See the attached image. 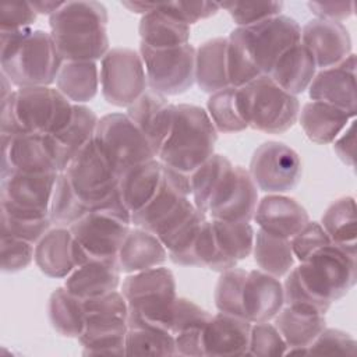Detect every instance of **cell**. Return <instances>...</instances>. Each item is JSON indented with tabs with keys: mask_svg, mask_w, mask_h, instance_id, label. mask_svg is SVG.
<instances>
[{
	"mask_svg": "<svg viewBox=\"0 0 357 357\" xmlns=\"http://www.w3.org/2000/svg\"><path fill=\"white\" fill-rule=\"evenodd\" d=\"M262 75H269L279 57L301 42V26L287 15L279 14L244 28Z\"/></svg>",
	"mask_w": 357,
	"mask_h": 357,
	"instance_id": "cell-18",
	"label": "cell"
},
{
	"mask_svg": "<svg viewBox=\"0 0 357 357\" xmlns=\"http://www.w3.org/2000/svg\"><path fill=\"white\" fill-rule=\"evenodd\" d=\"M258 202V188L248 170L233 166L212 197L206 215L216 220L250 223Z\"/></svg>",
	"mask_w": 357,
	"mask_h": 357,
	"instance_id": "cell-17",
	"label": "cell"
},
{
	"mask_svg": "<svg viewBox=\"0 0 357 357\" xmlns=\"http://www.w3.org/2000/svg\"><path fill=\"white\" fill-rule=\"evenodd\" d=\"M138 32L141 43L152 49H170L190 43V25L170 14L160 3L158 8L141 17Z\"/></svg>",
	"mask_w": 357,
	"mask_h": 357,
	"instance_id": "cell-30",
	"label": "cell"
},
{
	"mask_svg": "<svg viewBox=\"0 0 357 357\" xmlns=\"http://www.w3.org/2000/svg\"><path fill=\"white\" fill-rule=\"evenodd\" d=\"M248 127L266 134H283L300 114L297 96L283 91L269 75H261L238 88Z\"/></svg>",
	"mask_w": 357,
	"mask_h": 357,
	"instance_id": "cell-6",
	"label": "cell"
},
{
	"mask_svg": "<svg viewBox=\"0 0 357 357\" xmlns=\"http://www.w3.org/2000/svg\"><path fill=\"white\" fill-rule=\"evenodd\" d=\"M96 61H63L56 78L57 89L75 105L92 100L99 89Z\"/></svg>",
	"mask_w": 357,
	"mask_h": 357,
	"instance_id": "cell-36",
	"label": "cell"
},
{
	"mask_svg": "<svg viewBox=\"0 0 357 357\" xmlns=\"http://www.w3.org/2000/svg\"><path fill=\"white\" fill-rule=\"evenodd\" d=\"M167 250L156 234L142 227H131L119 254L117 264L123 273H135L165 264Z\"/></svg>",
	"mask_w": 357,
	"mask_h": 357,
	"instance_id": "cell-25",
	"label": "cell"
},
{
	"mask_svg": "<svg viewBox=\"0 0 357 357\" xmlns=\"http://www.w3.org/2000/svg\"><path fill=\"white\" fill-rule=\"evenodd\" d=\"M131 225V218L106 209H89L68 227L75 268L92 259L117 261Z\"/></svg>",
	"mask_w": 357,
	"mask_h": 357,
	"instance_id": "cell-7",
	"label": "cell"
},
{
	"mask_svg": "<svg viewBox=\"0 0 357 357\" xmlns=\"http://www.w3.org/2000/svg\"><path fill=\"white\" fill-rule=\"evenodd\" d=\"M307 6L315 18L336 22H342L350 18L354 13L353 1H310Z\"/></svg>",
	"mask_w": 357,
	"mask_h": 357,
	"instance_id": "cell-58",
	"label": "cell"
},
{
	"mask_svg": "<svg viewBox=\"0 0 357 357\" xmlns=\"http://www.w3.org/2000/svg\"><path fill=\"white\" fill-rule=\"evenodd\" d=\"M252 220L261 230L291 240L310 222V215L294 198L283 194H268L258 202Z\"/></svg>",
	"mask_w": 357,
	"mask_h": 357,
	"instance_id": "cell-22",
	"label": "cell"
},
{
	"mask_svg": "<svg viewBox=\"0 0 357 357\" xmlns=\"http://www.w3.org/2000/svg\"><path fill=\"white\" fill-rule=\"evenodd\" d=\"M50 218L26 219L1 212V236H11L36 244L52 229Z\"/></svg>",
	"mask_w": 357,
	"mask_h": 357,
	"instance_id": "cell-51",
	"label": "cell"
},
{
	"mask_svg": "<svg viewBox=\"0 0 357 357\" xmlns=\"http://www.w3.org/2000/svg\"><path fill=\"white\" fill-rule=\"evenodd\" d=\"M252 322L218 312L204 328L205 356H247Z\"/></svg>",
	"mask_w": 357,
	"mask_h": 357,
	"instance_id": "cell-24",
	"label": "cell"
},
{
	"mask_svg": "<svg viewBox=\"0 0 357 357\" xmlns=\"http://www.w3.org/2000/svg\"><path fill=\"white\" fill-rule=\"evenodd\" d=\"M233 165L231 162L219 153H213L206 159L199 167H197L191 174H188L191 199L194 205L202 211L208 212V205L222 184L223 178L229 174Z\"/></svg>",
	"mask_w": 357,
	"mask_h": 357,
	"instance_id": "cell-41",
	"label": "cell"
},
{
	"mask_svg": "<svg viewBox=\"0 0 357 357\" xmlns=\"http://www.w3.org/2000/svg\"><path fill=\"white\" fill-rule=\"evenodd\" d=\"M93 141L119 177L130 167L156 158L144 134L123 113H109L100 117Z\"/></svg>",
	"mask_w": 357,
	"mask_h": 357,
	"instance_id": "cell-10",
	"label": "cell"
},
{
	"mask_svg": "<svg viewBox=\"0 0 357 357\" xmlns=\"http://www.w3.org/2000/svg\"><path fill=\"white\" fill-rule=\"evenodd\" d=\"M163 173V163L155 158L126 170L119 180V192L132 213L144 208L156 192Z\"/></svg>",
	"mask_w": 357,
	"mask_h": 357,
	"instance_id": "cell-32",
	"label": "cell"
},
{
	"mask_svg": "<svg viewBox=\"0 0 357 357\" xmlns=\"http://www.w3.org/2000/svg\"><path fill=\"white\" fill-rule=\"evenodd\" d=\"M240 28L255 25L261 21L279 15L283 8L282 1H226L219 3Z\"/></svg>",
	"mask_w": 357,
	"mask_h": 357,
	"instance_id": "cell-48",
	"label": "cell"
},
{
	"mask_svg": "<svg viewBox=\"0 0 357 357\" xmlns=\"http://www.w3.org/2000/svg\"><path fill=\"white\" fill-rule=\"evenodd\" d=\"M206 112L218 132L230 134L248 128L234 86L212 93L206 102Z\"/></svg>",
	"mask_w": 357,
	"mask_h": 357,
	"instance_id": "cell-43",
	"label": "cell"
},
{
	"mask_svg": "<svg viewBox=\"0 0 357 357\" xmlns=\"http://www.w3.org/2000/svg\"><path fill=\"white\" fill-rule=\"evenodd\" d=\"M356 54L351 53L335 67L319 70L308 86L311 100L329 103L356 116Z\"/></svg>",
	"mask_w": 357,
	"mask_h": 357,
	"instance_id": "cell-21",
	"label": "cell"
},
{
	"mask_svg": "<svg viewBox=\"0 0 357 357\" xmlns=\"http://www.w3.org/2000/svg\"><path fill=\"white\" fill-rule=\"evenodd\" d=\"M63 64L50 32L33 31L7 59L0 60L4 74L17 88L50 86Z\"/></svg>",
	"mask_w": 357,
	"mask_h": 357,
	"instance_id": "cell-8",
	"label": "cell"
},
{
	"mask_svg": "<svg viewBox=\"0 0 357 357\" xmlns=\"http://www.w3.org/2000/svg\"><path fill=\"white\" fill-rule=\"evenodd\" d=\"M35 264L49 278H67L75 268L73 234L68 227L54 226L35 244Z\"/></svg>",
	"mask_w": 357,
	"mask_h": 357,
	"instance_id": "cell-29",
	"label": "cell"
},
{
	"mask_svg": "<svg viewBox=\"0 0 357 357\" xmlns=\"http://www.w3.org/2000/svg\"><path fill=\"white\" fill-rule=\"evenodd\" d=\"M204 326H194L174 336L176 356L201 357L205 356L204 349Z\"/></svg>",
	"mask_w": 357,
	"mask_h": 357,
	"instance_id": "cell-57",
	"label": "cell"
},
{
	"mask_svg": "<svg viewBox=\"0 0 357 357\" xmlns=\"http://www.w3.org/2000/svg\"><path fill=\"white\" fill-rule=\"evenodd\" d=\"M248 173L258 190L284 194L297 187L303 167L293 148L279 141H266L254 151Z\"/></svg>",
	"mask_w": 357,
	"mask_h": 357,
	"instance_id": "cell-15",
	"label": "cell"
},
{
	"mask_svg": "<svg viewBox=\"0 0 357 357\" xmlns=\"http://www.w3.org/2000/svg\"><path fill=\"white\" fill-rule=\"evenodd\" d=\"M357 343L354 337L340 329L325 328L308 347V354L325 356H356Z\"/></svg>",
	"mask_w": 357,
	"mask_h": 357,
	"instance_id": "cell-52",
	"label": "cell"
},
{
	"mask_svg": "<svg viewBox=\"0 0 357 357\" xmlns=\"http://www.w3.org/2000/svg\"><path fill=\"white\" fill-rule=\"evenodd\" d=\"M286 351L287 344L273 324L269 321L252 324L247 356L278 357L284 356Z\"/></svg>",
	"mask_w": 357,
	"mask_h": 357,
	"instance_id": "cell-50",
	"label": "cell"
},
{
	"mask_svg": "<svg viewBox=\"0 0 357 357\" xmlns=\"http://www.w3.org/2000/svg\"><path fill=\"white\" fill-rule=\"evenodd\" d=\"M64 1H33L31 3V6L33 7V10L36 11V14H46V15H52L53 13H56Z\"/></svg>",
	"mask_w": 357,
	"mask_h": 357,
	"instance_id": "cell-61",
	"label": "cell"
},
{
	"mask_svg": "<svg viewBox=\"0 0 357 357\" xmlns=\"http://www.w3.org/2000/svg\"><path fill=\"white\" fill-rule=\"evenodd\" d=\"M74 103L52 86L18 88L1 100V135H56L70 121Z\"/></svg>",
	"mask_w": 357,
	"mask_h": 357,
	"instance_id": "cell-3",
	"label": "cell"
},
{
	"mask_svg": "<svg viewBox=\"0 0 357 357\" xmlns=\"http://www.w3.org/2000/svg\"><path fill=\"white\" fill-rule=\"evenodd\" d=\"M187 174L163 165L160 184L149 202L132 213L131 223L152 231L167 247L194 216V205Z\"/></svg>",
	"mask_w": 357,
	"mask_h": 357,
	"instance_id": "cell-5",
	"label": "cell"
},
{
	"mask_svg": "<svg viewBox=\"0 0 357 357\" xmlns=\"http://www.w3.org/2000/svg\"><path fill=\"white\" fill-rule=\"evenodd\" d=\"M64 173L89 209L98 208L119 191L120 177L93 139L70 160Z\"/></svg>",
	"mask_w": 357,
	"mask_h": 357,
	"instance_id": "cell-13",
	"label": "cell"
},
{
	"mask_svg": "<svg viewBox=\"0 0 357 357\" xmlns=\"http://www.w3.org/2000/svg\"><path fill=\"white\" fill-rule=\"evenodd\" d=\"M84 331H109L128 328V304L121 291L113 290L103 296L84 300Z\"/></svg>",
	"mask_w": 357,
	"mask_h": 357,
	"instance_id": "cell-38",
	"label": "cell"
},
{
	"mask_svg": "<svg viewBox=\"0 0 357 357\" xmlns=\"http://www.w3.org/2000/svg\"><path fill=\"white\" fill-rule=\"evenodd\" d=\"M174 112L176 105L151 88L127 107V116L144 134L156 158L172 131Z\"/></svg>",
	"mask_w": 357,
	"mask_h": 357,
	"instance_id": "cell-20",
	"label": "cell"
},
{
	"mask_svg": "<svg viewBox=\"0 0 357 357\" xmlns=\"http://www.w3.org/2000/svg\"><path fill=\"white\" fill-rule=\"evenodd\" d=\"M195 53L191 43L170 49H152L141 43L148 86L165 96L187 92L195 82Z\"/></svg>",
	"mask_w": 357,
	"mask_h": 357,
	"instance_id": "cell-11",
	"label": "cell"
},
{
	"mask_svg": "<svg viewBox=\"0 0 357 357\" xmlns=\"http://www.w3.org/2000/svg\"><path fill=\"white\" fill-rule=\"evenodd\" d=\"M291 250L294 258L300 262L308 259L312 254H315L322 247L328 245L331 238L328 237L326 231L318 222H308L291 240Z\"/></svg>",
	"mask_w": 357,
	"mask_h": 357,
	"instance_id": "cell-54",
	"label": "cell"
},
{
	"mask_svg": "<svg viewBox=\"0 0 357 357\" xmlns=\"http://www.w3.org/2000/svg\"><path fill=\"white\" fill-rule=\"evenodd\" d=\"M357 282V250L329 243L293 268L283 283L284 304L326 314Z\"/></svg>",
	"mask_w": 357,
	"mask_h": 357,
	"instance_id": "cell-1",
	"label": "cell"
},
{
	"mask_svg": "<svg viewBox=\"0 0 357 357\" xmlns=\"http://www.w3.org/2000/svg\"><path fill=\"white\" fill-rule=\"evenodd\" d=\"M301 43L311 52L317 68L335 67L351 54V38L342 22L312 18L301 28Z\"/></svg>",
	"mask_w": 357,
	"mask_h": 357,
	"instance_id": "cell-19",
	"label": "cell"
},
{
	"mask_svg": "<svg viewBox=\"0 0 357 357\" xmlns=\"http://www.w3.org/2000/svg\"><path fill=\"white\" fill-rule=\"evenodd\" d=\"M99 81L105 100L117 107H128L146 89L148 79L139 52L113 47L100 60Z\"/></svg>",
	"mask_w": 357,
	"mask_h": 357,
	"instance_id": "cell-12",
	"label": "cell"
},
{
	"mask_svg": "<svg viewBox=\"0 0 357 357\" xmlns=\"http://www.w3.org/2000/svg\"><path fill=\"white\" fill-rule=\"evenodd\" d=\"M96 113L85 105H75L68 124L56 135H52L56 144L61 172L66 170L70 160L95 137L98 126Z\"/></svg>",
	"mask_w": 357,
	"mask_h": 357,
	"instance_id": "cell-34",
	"label": "cell"
},
{
	"mask_svg": "<svg viewBox=\"0 0 357 357\" xmlns=\"http://www.w3.org/2000/svg\"><path fill=\"white\" fill-rule=\"evenodd\" d=\"M47 315L53 329L66 337H79L85 328L84 300L70 293L66 287H57L49 297Z\"/></svg>",
	"mask_w": 357,
	"mask_h": 357,
	"instance_id": "cell-37",
	"label": "cell"
},
{
	"mask_svg": "<svg viewBox=\"0 0 357 357\" xmlns=\"http://www.w3.org/2000/svg\"><path fill=\"white\" fill-rule=\"evenodd\" d=\"M57 176L59 173L29 174L20 172L1 174V212L26 219L50 218L49 206Z\"/></svg>",
	"mask_w": 357,
	"mask_h": 357,
	"instance_id": "cell-14",
	"label": "cell"
},
{
	"mask_svg": "<svg viewBox=\"0 0 357 357\" xmlns=\"http://www.w3.org/2000/svg\"><path fill=\"white\" fill-rule=\"evenodd\" d=\"M321 226L332 243L357 250V215L353 197L333 201L322 215Z\"/></svg>",
	"mask_w": 357,
	"mask_h": 357,
	"instance_id": "cell-42",
	"label": "cell"
},
{
	"mask_svg": "<svg viewBox=\"0 0 357 357\" xmlns=\"http://www.w3.org/2000/svg\"><path fill=\"white\" fill-rule=\"evenodd\" d=\"M1 271L15 273L29 266L35 261V244L11 237L1 236Z\"/></svg>",
	"mask_w": 357,
	"mask_h": 357,
	"instance_id": "cell-53",
	"label": "cell"
},
{
	"mask_svg": "<svg viewBox=\"0 0 357 357\" xmlns=\"http://www.w3.org/2000/svg\"><path fill=\"white\" fill-rule=\"evenodd\" d=\"M36 20V11L31 3H4L0 7V31L31 28Z\"/></svg>",
	"mask_w": 357,
	"mask_h": 357,
	"instance_id": "cell-56",
	"label": "cell"
},
{
	"mask_svg": "<svg viewBox=\"0 0 357 357\" xmlns=\"http://www.w3.org/2000/svg\"><path fill=\"white\" fill-rule=\"evenodd\" d=\"M284 305L283 284L261 269L247 272L243 291V314L252 324L272 321Z\"/></svg>",
	"mask_w": 357,
	"mask_h": 357,
	"instance_id": "cell-23",
	"label": "cell"
},
{
	"mask_svg": "<svg viewBox=\"0 0 357 357\" xmlns=\"http://www.w3.org/2000/svg\"><path fill=\"white\" fill-rule=\"evenodd\" d=\"M227 75L230 86L240 88L261 77L247 31L237 26L227 36Z\"/></svg>",
	"mask_w": 357,
	"mask_h": 357,
	"instance_id": "cell-40",
	"label": "cell"
},
{
	"mask_svg": "<svg viewBox=\"0 0 357 357\" xmlns=\"http://www.w3.org/2000/svg\"><path fill=\"white\" fill-rule=\"evenodd\" d=\"M159 4L160 3H153V1H121V6L128 8V11L141 14V15H145L153 11L155 8L159 7Z\"/></svg>",
	"mask_w": 357,
	"mask_h": 357,
	"instance_id": "cell-60",
	"label": "cell"
},
{
	"mask_svg": "<svg viewBox=\"0 0 357 357\" xmlns=\"http://www.w3.org/2000/svg\"><path fill=\"white\" fill-rule=\"evenodd\" d=\"M354 119L347 124V127L339 134V137L333 141V151L339 156V159L350 167H354V145H356V134H354Z\"/></svg>",
	"mask_w": 357,
	"mask_h": 357,
	"instance_id": "cell-59",
	"label": "cell"
},
{
	"mask_svg": "<svg viewBox=\"0 0 357 357\" xmlns=\"http://www.w3.org/2000/svg\"><path fill=\"white\" fill-rule=\"evenodd\" d=\"M227 38L204 42L195 53V82L205 93H215L230 86L227 75Z\"/></svg>",
	"mask_w": 357,
	"mask_h": 357,
	"instance_id": "cell-33",
	"label": "cell"
},
{
	"mask_svg": "<svg viewBox=\"0 0 357 357\" xmlns=\"http://www.w3.org/2000/svg\"><path fill=\"white\" fill-rule=\"evenodd\" d=\"M167 11L181 20L183 22L188 24L190 26L192 24H197L199 20L209 18L215 15L220 6L215 1H166L165 3Z\"/></svg>",
	"mask_w": 357,
	"mask_h": 357,
	"instance_id": "cell-55",
	"label": "cell"
},
{
	"mask_svg": "<svg viewBox=\"0 0 357 357\" xmlns=\"http://www.w3.org/2000/svg\"><path fill=\"white\" fill-rule=\"evenodd\" d=\"M315 74L317 64L311 52L298 42L279 57L269 77L283 91L297 96L308 89Z\"/></svg>",
	"mask_w": 357,
	"mask_h": 357,
	"instance_id": "cell-31",
	"label": "cell"
},
{
	"mask_svg": "<svg viewBox=\"0 0 357 357\" xmlns=\"http://www.w3.org/2000/svg\"><path fill=\"white\" fill-rule=\"evenodd\" d=\"M273 325L284 339L287 349H307L326 328L325 314L303 307V305H283V308L273 318Z\"/></svg>",
	"mask_w": 357,
	"mask_h": 357,
	"instance_id": "cell-27",
	"label": "cell"
},
{
	"mask_svg": "<svg viewBox=\"0 0 357 357\" xmlns=\"http://www.w3.org/2000/svg\"><path fill=\"white\" fill-rule=\"evenodd\" d=\"M128 315L166 329L167 315L177 298L176 280L170 269L156 266L130 273L121 284Z\"/></svg>",
	"mask_w": 357,
	"mask_h": 357,
	"instance_id": "cell-9",
	"label": "cell"
},
{
	"mask_svg": "<svg viewBox=\"0 0 357 357\" xmlns=\"http://www.w3.org/2000/svg\"><path fill=\"white\" fill-rule=\"evenodd\" d=\"M89 211L78 197L64 172L59 173L49 206V216L54 226L70 227L75 220Z\"/></svg>",
	"mask_w": 357,
	"mask_h": 357,
	"instance_id": "cell-44",
	"label": "cell"
},
{
	"mask_svg": "<svg viewBox=\"0 0 357 357\" xmlns=\"http://www.w3.org/2000/svg\"><path fill=\"white\" fill-rule=\"evenodd\" d=\"M212 314L201 308L194 301L185 297H177L170 308L166 321V329L173 335H178L194 326H204L211 319Z\"/></svg>",
	"mask_w": 357,
	"mask_h": 357,
	"instance_id": "cell-49",
	"label": "cell"
},
{
	"mask_svg": "<svg viewBox=\"0 0 357 357\" xmlns=\"http://www.w3.org/2000/svg\"><path fill=\"white\" fill-rule=\"evenodd\" d=\"M107 10L99 1H64L49 17L50 36L63 61L102 60L109 49Z\"/></svg>",
	"mask_w": 357,
	"mask_h": 357,
	"instance_id": "cell-2",
	"label": "cell"
},
{
	"mask_svg": "<svg viewBox=\"0 0 357 357\" xmlns=\"http://www.w3.org/2000/svg\"><path fill=\"white\" fill-rule=\"evenodd\" d=\"M254 261L261 271L275 276H286L294 266V254L289 238L269 234L261 229L254 237Z\"/></svg>",
	"mask_w": 357,
	"mask_h": 357,
	"instance_id": "cell-39",
	"label": "cell"
},
{
	"mask_svg": "<svg viewBox=\"0 0 357 357\" xmlns=\"http://www.w3.org/2000/svg\"><path fill=\"white\" fill-rule=\"evenodd\" d=\"M120 273L117 261L92 259L74 268L67 276L64 287L74 296L88 300L117 290Z\"/></svg>",
	"mask_w": 357,
	"mask_h": 357,
	"instance_id": "cell-26",
	"label": "cell"
},
{
	"mask_svg": "<svg viewBox=\"0 0 357 357\" xmlns=\"http://www.w3.org/2000/svg\"><path fill=\"white\" fill-rule=\"evenodd\" d=\"M195 266L208 268L215 272H225L236 268L237 262L229 258L219 247L211 220H205L194 243Z\"/></svg>",
	"mask_w": 357,
	"mask_h": 357,
	"instance_id": "cell-47",
	"label": "cell"
},
{
	"mask_svg": "<svg viewBox=\"0 0 357 357\" xmlns=\"http://www.w3.org/2000/svg\"><path fill=\"white\" fill-rule=\"evenodd\" d=\"M354 117L340 107L317 100L307 102L298 114L304 134L318 145L332 144Z\"/></svg>",
	"mask_w": 357,
	"mask_h": 357,
	"instance_id": "cell-28",
	"label": "cell"
},
{
	"mask_svg": "<svg viewBox=\"0 0 357 357\" xmlns=\"http://www.w3.org/2000/svg\"><path fill=\"white\" fill-rule=\"evenodd\" d=\"M247 271L241 268H231L220 272L215 287V305L219 312L243 317V291Z\"/></svg>",
	"mask_w": 357,
	"mask_h": 357,
	"instance_id": "cell-46",
	"label": "cell"
},
{
	"mask_svg": "<svg viewBox=\"0 0 357 357\" xmlns=\"http://www.w3.org/2000/svg\"><path fill=\"white\" fill-rule=\"evenodd\" d=\"M127 356H176L174 336L165 328L128 315Z\"/></svg>",
	"mask_w": 357,
	"mask_h": 357,
	"instance_id": "cell-35",
	"label": "cell"
},
{
	"mask_svg": "<svg viewBox=\"0 0 357 357\" xmlns=\"http://www.w3.org/2000/svg\"><path fill=\"white\" fill-rule=\"evenodd\" d=\"M10 172L61 173L53 137L45 134L1 135V174Z\"/></svg>",
	"mask_w": 357,
	"mask_h": 357,
	"instance_id": "cell-16",
	"label": "cell"
},
{
	"mask_svg": "<svg viewBox=\"0 0 357 357\" xmlns=\"http://www.w3.org/2000/svg\"><path fill=\"white\" fill-rule=\"evenodd\" d=\"M218 130L208 112L195 105H176L172 131L158 159L167 167L191 174L215 153Z\"/></svg>",
	"mask_w": 357,
	"mask_h": 357,
	"instance_id": "cell-4",
	"label": "cell"
},
{
	"mask_svg": "<svg viewBox=\"0 0 357 357\" xmlns=\"http://www.w3.org/2000/svg\"><path fill=\"white\" fill-rule=\"evenodd\" d=\"M220 250L236 262L251 255L255 231L248 222H227L211 219Z\"/></svg>",
	"mask_w": 357,
	"mask_h": 357,
	"instance_id": "cell-45",
	"label": "cell"
}]
</instances>
